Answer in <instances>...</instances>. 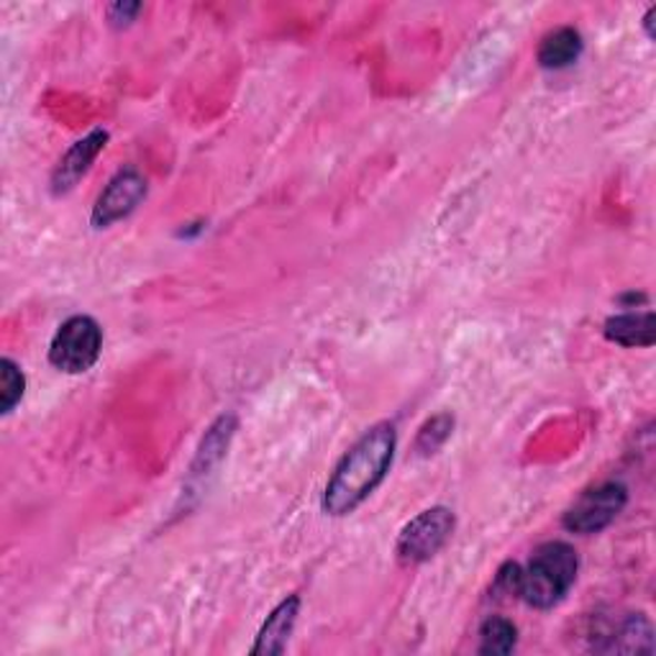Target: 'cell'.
Instances as JSON below:
<instances>
[{"mask_svg": "<svg viewBox=\"0 0 656 656\" xmlns=\"http://www.w3.org/2000/svg\"><path fill=\"white\" fill-rule=\"evenodd\" d=\"M397 446L395 426L377 423L344 454L336 464L326 490H323V511L329 516H349L375 493L393 464Z\"/></svg>", "mask_w": 656, "mask_h": 656, "instance_id": "cell-1", "label": "cell"}, {"mask_svg": "<svg viewBox=\"0 0 656 656\" xmlns=\"http://www.w3.org/2000/svg\"><path fill=\"white\" fill-rule=\"evenodd\" d=\"M577 569V552L569 544L549 542L538 546L526 569H521V597L531 608H554L575 585Z\"/></svg>", "mask_w": 656, "mask_h": 656, "instance_id": "cell-2", "label": "cell"}, {"mask_svg": "<svg viewBox=\"0 0 656 656\" xmlns=\"http://www.w3.org/2000/svg\"><path fill=\"white\" fill-rule=\"evenodd\" d=\"M103 349V331L90 315H72L57 329L49 344V362L68 375H82L98 362Z\"/></svg>", "mask_w": 656, "mask_h": 656, "instance_id": "cell-3", "label": "cell"}, {"mask_svg": "<svg viewBox=\"0 0 656 656\" xmlns=\"http://www.w3.org/2000/svg\"><path fill=\"white\" fill-rule=\"evenodd\" d=\"M454 526V513L450 508H444V505L423 511L421 516H415L408 526L401 531V536H397V559L403 564L428 562L431 556H436L442 552V546L450 542Z\"/></svg>", "mask_w": 656, "mask_h": 656, "instance_id": "cell-4", "label": "cell"}, {"mask_svg": "<svg viewBox=\"0 0 656 656\" xmlns=\"http://www.w3.org/2000/svg\"><path fill=\"white\" fill-rule=\"evenodd\" d=\"M628 490L620 483H605L579 497L572 508L564 513V528L572 534H597V531L608 528L613 521L618 518V513L626 508Z\"/></svg>", "mask_w": 656, "mask_h": 656, "instance_id": "cell-5", "label": "cell"}, {"mask_svg": "<svg viewBox=\"0 0 656 656\" xmlns=\"http://www.w3.org/2000/svg\"><path fill=\"white\" fill-rule=\"evenodd\" d=\"M147 180L137 170H121L108 182L93 208V226L105 229L111 223L127 219L134 208L144 201Z\"/></svg>", "mask_w": 656, "mask_h": 656, "instance_id": "cell-6", "label": "cell"}, {"mask_svg": "<svg viewBox=\"0 0 656 656\" xmlns=\"http://www.w3.org/2000/svg\"><path fill=\"white\" fill-rule=\"evenodd\" d=\"M105 141H108V131L95 129L93 134H88L85 139H80L78 144H72V149L62 157L52 174V190L57 195L70 193V190L78 185V180L90 170V164L95 162V157L105 149Z\"/></svg>", "mask_w": 656, "mask_h": 656, "instance_id": "cell-7", "label": "cell"}, {"mask_svg": "<svg viewBox=\"0 0 656 656\" xmlns=\"http://www.w3.org/2000/svg\"><path fill=\"white\" fill-rule=\"evenodd\" d=\"M297 610H301V597L290 595L287 601H282L275 610L270 613L268 620L260 634H256V644L252 646V654H282L293 634Z\"/></svg>", "mask_w": 656, "mask_h": 656, "instance_id": "cell-8", "label": "cell"}, {"mask_svg": "<svg viewBox=\"0 0 656 656\" xmlns=\"http://www.w3.org/2000/svg\"><path fill=\"white\" fill-rule=\"evenodd\" d=\"M603 334L620 346H652L656 339L654 313H620L605 321Z\"/></svg>", "mask_w": 656, "mask_h": 656, "instance_id": "cell-9", "label": "cell"}, {"mask_svg": "<svg viewBox=\"0 0 656 656\" xmlns=\"http://www.w3.org/2000/svg\"><path fill=\"white\" fill-rule=\"evenodd\" d=\"M583 47H585L583 37H579L577 29L562 27L542 39V44H538V52H536V60L544 70H562V68H569L572 62L579 60Z\"/></svg>", "mask_w": 656, "mask_h": 656, "instance_id": "cell-10", "label": "cell"}, {"mask_svg": "<svg viewBox=\"0 0 656 656\" xmlns=\"http://www.w3.org/2000/svg\"><path fill=\"white\" fill-rule=\"evenodd\" d=\"M601 638H605V652H652V623L644 616H626L616 626L605 628Z\"/></svg>", "mask_w": 656, "mask_h": 656, "instance_id": "cell-11", "label": "cell"}, {"mask_svg": "<svg viewBox=\"0 0 656 656\" xmlns=\"http://www.w3.org/2000/svg\"><path fill=\"white\" fill-rule=\"evenodd\" d=\"M518 628L505 618H487L480 628V654L503 656L516 649Z\"/></svg>", "mask_w": 656, "mask_h": 656, "instance_id": "cell-12", "label": "cell"}, {"mask_svg": "<svg viewBox=\"0 0 656 656\" xmlns=\"http://www.w3.org/2000/svg\"><path fill=\"white\" fill-rule=\"evenodd\" d=\"M23 390H27V377L13 360H0V411L11 413L21 403Z\"/></svg>", "mask_w": 656, "mask_h": 656, "instance_id": "cell-13", "label": "cell"}, {"mask_svg": "<svg viewBox=\"0 0 656 656\" xmlns=\"http://www.w3.org/2000/svg\"><path fill=\"white\" fill-rule=\"evenodd\" d=\"M452 428H454V415H450V413L436 415V418L423 423L418 442H415V450H418L421 454L438 452L444 446L446 438L452 436Z\"/></svg>", "mask_w": 656, "mask_h": 656, "instance_id": "cell-14", "label": "cell"}, {"mask_svg": "<svg viewBox=\"0 0 656 656\" xmlns=\"http://www.w3.org/2000/svg\"><path fill=\"white\" fill-rule=\"evenodd\" d=\"M493 593L497 597H521V567L518 564H503L501 572L495 575Z\"/></svg>", "mask_w": 656, "mask_h": 656, "instance_id": "cell-15", "label": "cell"}, {"mask_svg": "<svg viewBox=\"0 0 656 656\" xmlns=\"http://www.w3.org/2000/svg\"><path fill=\"white\" fill-rule=\"evenodd\" d=\"M139 11H141L139 3H115V6H111V11H108V16L119 13V19H113L111 23H115V27H127V23L134 21V16Z\"/></svg>", "mask_w": 656, "mask_h": 656, "instance_id": "cell-16", "label": "cell"}, {"mask_svg": "<svg viewBox=\"0 0 656 656\" xmlns=\"http://www.w3.org/2000/svg\"><path fill=\"white\" fill-rule=\"evenodd\" d=\"M654 16H656V6L649 8V13H646L644 19V27H646V34H649L654 39Z\"/></svg>", "mask_w": 656, "mask_h": 656, "instance_id": "cell-17", "label": "cell"}]
</instances>
